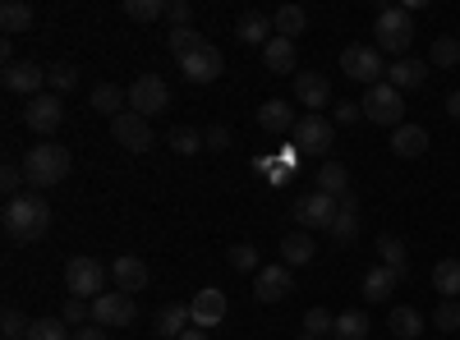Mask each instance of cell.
Instances as JSON below:
<instances>
[{"label": "cell", "mask_w": 460, "mask_h": 340, "mask_svg": "<svg viewBox=\"0 0 460 340\" xmlns=\"http://www.w3.org/2000/svg\"><path fill=\"white\" fill-rule=\"evenodd\" d=\"M47 231H51V203L42 194H23L5 203V235L14 244H37Z\"/></svg>", "instance_id": "obj_1"}, {"label": "cell", "mask_w": 460, "mask_h": 340, "mask_svg": "<svg viewBox=\"0 0 460 340\" xmlns=\"http://www.w3.org/2000/svg\"><path fill=\"white\" fill-rule=\"evenodd\" d=\"M410 42H414V14H410L405 5L377 10V19H373V47L387 51L392 60H405Z\"/></svg>", "instance_id": "obj_2"}, {"label": "cell", "mask_w": 460, "mask_h": 340, "mask_svg": "<svg viewBox=\"0 0 460 340\" xmlns=\"http://www.w3.org/2000/svg\"><path fill=\"white\" fill-rule=\"evenodd\" d=\"M69 166H74V157H69V147H60V143H37V147H28V157H23V175L37 188L65 184Z\"/></svg>", "instance_id": "obj_3"}, {"label": "cell", "mask_w": 460, "mask_h": 340, "mask_svg": "<svg viewBox=\"0 0 460 340\" xmlns=\"http://www.w3.org/2000/svg\"><path fill=\"white\" fill-rule=\"evenodd\" d=\"M359 110H364L373 125H382V129H401V125H405V92H396L387 79H382V83L364 88Z\"/></svg>", "instance_id": "obj_4"}, {"label": "cell", "mask_w": 460, "mask_h": 340, "mask_svg": "<svg viewBox=\"0 0 460 340\" xmlns=\"http://www.w3.org/2000/svg\"><path fill=\"white\" fill-rule=\"evenodd\" d=\"M65 290L74 299H102L106 294V272L97 257H69L65 262Z\"/></svg>", "instance_id": "obj_5"}, {"label": "cell", "mask_w": 460, "mask_h": 340, "mask_svg": "<svg viewBox=\"0 0 460 340\" xmlns=\"http://www.w3.org/2000/svg\"><path fill=\"white\" fill-rule=\"evenodd\" d=\"M341 74L345 79H355V83H364V88H373V83H382V51L377 47H359V42H350L341 51Z\"/></svg>", "instance_id": "obj_6"}, {"label": "cell", "mask_w": 460, "mask_h": 340, "mask_svg": "<svg viewBox=\"0 0 460 340\" xmlns=\"http://www.w3.org/2000/svg\"><path fill=\"white\" fill-rule=\"evenodd\" d=\"M341 216V203L332 194H323V188H314V194H304L295 203V221H299V231H332V221Z\"/></svg>", "instance_id": "obj_7"}, {"label": "cell", "mask_w": 460, "mask_h": 340, "mask_svg": "<svg viewBox=\"0 0 460 340\" xmlns=\"http://www.w3.org/2000/svg\"><path fill=\"white\" fill-rule=\"evenodd\" d=\"M171 106V88L166 79H157V74H138V79L129 83V110H138V116H157V110Z\"/></svg>", "instance_id": "obj_8"}, {"label": "cell", "mask_w": 460, "mask_h": 340, "mask_svg": "<svg viewBox=\"0 0 460 340\" xmlns=\"http://www.w3.org/2000/svg\"><path fill=\"white\" fill-rule=\"evenodd\" d=\"M290 134H295V153H327L332 138H336V125L327 116H309V110H304Z\"/></svg>", "instance_id": "obj_9"}, {"label": "cell", "mask_w": 460, "mask_h": 340, "mask_svg": "<svg viewBox=\"0 0 460 340\" xmlns=\"http://www.w3.org/2000/svg\"><path fill=\"white\" fill-rule=\"evenodd\" d=\"M60 120H65V101L56 97V92H42V97H32L28 101V110H23V125L32 129V134H56L60 129Z\"/></svg>", "instance_id": "obj_10"}, {"label": "cell", "mask_w": 460, "mask_h": 340, "mask_svg": "<svg viewBox=\"0 0 460 340\" xmlns=\"http://www.w3.org/2000/svg\"><path fill=\"white\" fill-rule=\"evenodd\" d=\"M134 318H138V309H134V294H125V290L93 299V322H97V327H129Z\"/></svg>", "instance_id": "obj_11"}, {"label": "cell", "mask_w": 460, "mask_h": 340, "mask_svg": "<svg viewBox=\"0 0 460 340\" xmlns=\"http://www.w3.org/2000/svg\"><path fill=\"white\" fill-rule=\"evenodd\" d=\"M111 138L120 147H129V153H147L152 147V125L138 116V110H125V116L111 120Z\"/></svg>", "instance_id": "obj_12"}, {"label": "cell", "mask_w": 460, "mask_h": 340, "mask_svg": "<svg viewBox=\"0 0 460 340\" xmlns=\"http://www.w3.org/2000/svg\"><path fill=\"white\" fill-rule=\"evenodd\" d=\"M295 290V276H290V267L286 262H272V267H258V276H253V294L262 299V304H281V299Z\"/></svg>", "instance_id": "obj_13"}, {"label": "cell", "mask_w": 460, "mask_h": 340, "mask_svg": "<svg viewBox=\"0 0 460 340\" xmlns=\"http://www.w3.org/2000/svg\"><path fill=\"white\" fill-rule=\"evenodd\" d=\"M221 65H226L221 51H217L212 42H203L194 56H184V60H180V74H184L189 83H212V79H221Z\"/></svg>", "instance_id": "obj_14"}, {"label": "cell", "mask_w": 460, "mask_h": 340, "mask_svg": "<svg viewBox=\"0 0 460 340\" xmlns=\"http://www.w3.org/2000/svg\"><path fill=\"white\" fill-rule=\"evenodd\" d=\"M42 83H47V69L32 65V60H19L5 69V92H19V97H42Z\"/></svg>", "instance_id": "obj_15"}, {"label": "cell", "mask_w": 460, "mask_h": 340, "mask_svg": "<svg viewBox=\"0 0 460 340\" xmlns=\"http://www.w3.org/2000/svg\"><path fill=\"white\" fill-rule=\"evenodd\" d=\"M226 290H217V285H208V290H199L194 299H189V313H194V327H203V331H212L221 318H226Z\"/></svg>", "instance_id": "obj_16"}, {"label": "cell", "mask_w": 460, "mask_h": 340, "mask_svg": "<svg viewBox=\"0 0 460 340\" xmlns=\"http://www.w3.org/2000/svg\"><path fill=\"white\" fill-rule=\"evenodd\" d=\"M295 101L309 106V116H323V106H332V83L323 74H295Z\"/></svg>", "instance_id": "obj_17"}, {"label": "cell", "mask_w": 460, "mask_h": 340, "mask_svg": "<svg viewBox=\"0 0 460 340\" xmlns=\"http://www.w3.org/2000/svg\"><path fill=\"white\" fill-rule=\"evenodd\" d=\"M111 281L120 285L125 294H138V290H147V262L143 257H134V253H125V257H115L111 262Z\"/></svg>", "instance_id": "obj_18"}, {"label": "cell", "mask_w": 460, "mask_h": 340, "mask_svg": "<svg viewBox=\"0 0 460 340\" xmlns=\"http://www.w3.org/2000/svg\"><path fill=\"white\" fill-rule=\"evenodd\" d=\"M424 79H429V65L424 60H392L387 65V83L396 88V92H414V88H424Z\"/></svg>", "instance_id": "obj_19"}, {"label": "cell", "mask_w": 460, "mask_h": 340, "mask_svg": "<svg viewBox=\"0 0 460 340\" xmlns=\"http://www.w3.org/2000/svg\"><path fill=\"white\" fill-rule=\"evenodd\" d=\"M392 153L405 157V161L424 157V153H429V129H424V125H401V129H392Z\"/></svg>", "instance_id": "obj_20"}, {"label": "cell", "mask_w": 460, "mask_h": 340, "mask_svg": "<svg viewBox=\"0 0 460 340\" xmlns=\"http://www.w3.org/2000/svg\"><path fill=\"white\" fill-rule=\"evenodd\" d=\"M281 257H286V267H309V262L318 257V244L309 231H290L281 235Z\"/></svg>", "instance_id": "obj_21"}, {"label": "cell", "mask_w": 460, "mask_h": 340, "mask_svg": "<svg viewBox=\"0 0 460 340\" xmlns=\"http://www.w3.org/2000/svg\"><path fill=\"white\" fill-rule=\"evenodd\" d=\"M235 37H240L244 47H267L277 32H272V19H267V14L249 10V14H240V23H235Z\"/></svg>", "instance_id": "obj_22"}, {"label": "cell", "mask_w": 460, "mask_h": 340, "mask_svg": "<svg viewBox=\"0 0 460 340\" xmlns=\"http://www.w3.org/2000/svg\"><path fill=\"white\" fill-rule=\"evenodd\" d=\"M258 125H262L267 134H286V129L299 125V116H295V110H290L281 97H272V101H262V106H258Z\"/></svg>", "instance_id": "obj_23"}, {"label": "cell", "mask_w": 460, "mask_h": 340, "mask_svg": "<svg viewBox=\"0 0 460 340\" xmlns=\"http://www.w3.org/2000/svg\"><path fill=\"white\" fill-rule=\"evenodd\" d=\"M387 327H392V336L396 340H419V336H424V313H419V309H410V304H396L392 313H387Z\"/></svg>", "instance_id": "obj_24"}, {"label": "cell", "mask_w": 460, "mask_h": 340, "mask_svg": "<svg viewBox=\"0 0 460 340\" xmlns=\"http://www.w3.org/2000/svg\"><path fill=\"white\" fill-rule=\"evenodd\" d=\"M396 272L392 267H368L364 272V299H368V304H387V299L396 294Z\"/></svg>", "instance_id": "obj_25"}, {"label": "cell", "mask_w": 460, "mask_h": 340, "mask_svg": "<svg viewBox=\"0 0 460 340\" xmlns=\"http://www.w3.org/2000/svg\"><path fill=\"white\" fill-rule=\"evenodd\" d=\"M189 327H194V313H189V304H166V309H157V336L180 340Z\"/></svg>", "instance_id": "obj_26"}, {"label": "cell", "mask_w": 460, "mask_h": 340, "mask_svg": "<svg viewBox=\"0 0 460 340\" xmlns=\"http://www.w3.org/2000/svg\"><path fill=\"white\" fill-rule=\"evenodd\" d=\"M295 42H290V37H272V42H267L262 47V65L267 69H272V74H295Z\"/></svg>", "instance_id": "obj_27"}, {"label": "cell", "mask_w": 460, "mask_h": 340, "mask_svg": "<svg viewBox=\"0 0 460 340\" xmlns=\"http://www.w3.org/2000/svg\"><path fill=\"white\" fill-rule=\"evenodd\" d=\"M272 28H277V37H290V42H295V37L309 28V10H304V5H281L272 14Z\"/></svg>", "instance_id": "obj_28"}, {"label": "cell", "mask_w": 460, "mask_h": 340, "mask_svg": "<svg viewBox=\"0 0 460 340\" xmlns=\"http://www.w3.org/2000/svg\"><path fill=\"white\" fill-rule=\"evenodd\" d=\"M433 290L442 299H460V257H442L433 267Z\"/></svg>", "instance_id": "obj_29"}, {"label": "cell", "mask_w": 460, "mask_h": 340, "mask_svg": "<svg viewBox=\"0 0 460 340\" xmlns=\"http://www.w3.org/2000/svg\"><path fill=\"white\" fill-rule=\"evenodd\" d=\"M125 101H129V92H120L115 83H97L93 88V110H102V116H125Z\"/></svg>", "instance_id": "obj_30"}, {"label": "cell", "mask_w": 460, "mask_h": 340, "mask_svg": "<svg viewBox=\"0 0 460 340\" xmlns=\"http://www.w3.org/2000/svg\"><path fill=\"white\" fill-rule=\"evenodd\" d=\"M368 331H373V327H368V318H364L359 309L341 313V318H336V327H332V336H336V340H368Z\"/></svg>", "instance_id": "obj_31"}, {"label": "cell", "mask_w": 460, "mask_h": 340, "mask_svg": "<svg viewBox=\"0 0 460 340\" xmlns=\"http://www.w3.org/2000/svg\"><path fill=\"white\" fill-rule=\"evenodd\" d=\"M0 28H5L10 37L32 28V5H23V0H5V5H0Z\"/></svg>", "instance_id": "obj_32"}, {"label": "cell", "mask_w": 460, "mask_h": 340, "mask_svg": "<svg viewBox=\"0 0 460 340\" xmlns=\"http://www.w3.org/2000/svg\"><path fill=\"white\" fill-rule=\"evenodd\" d=\"M318 188H323V194H332V198H341L345 188H350V170H345L341 161H323V170H318Z\"/></svg>", "instance_id": "obj_33"}, {"label": "cell", "mask_w": 460, "mask_h": 340, "mask_svg": "<svg viewBox=\"0 0 460 340\" xmlns=\"http://www.w3.org/2000/svg\"><path fill=\"white\" fill-rule=\"evenodd\" d=\"M377 257H382V267H392L396 276H405V244L396 240V235H377Z\"/></svg>", "instance_id": "obj_34"}, {"label": "cell", "mask_w": 460, "mask_h": 340, "mask_svg": "<svg viewBox=\"0 0 460 340\" xmlns=\"http://www.w3.org/2000/svg\"><path fill=\"white\" fill-rule=\"evenodd\" d=\"M166 47H171V56H175V60H184V56H194V51L203 47V32H194V28H171Z\"/></svg>", "instance_id": "obj_35"}, {"label": "cell", "mask_w": 460, "mask_h": 340, "mask_svg": "<svg viewBox=\"0 0 460 340\" xmlns=\"http://www.w3.org/2000/svg\"><path fill=\"white\" fill-rule=\"evenodd\" d=\"M429 60H433L438 69H456V65H460V37H438L433 51H429Z\"/></svg>", "instance_id": "obj_36"}, {"label": "cell", "mask_w": 460, "mask_h": 340, "mask_svg": "<svg viewBox=\"0 0 460 340\" xmlns=\"http://www.w3.org/2000/svg\"><path fill=\"white\" fill-rule=\"evenodd\" d=\"M28 340H74V331H65V318H37L28 327Z\"/></svg>", "instance_id": "obj_37"}, {"label": "cell", "mask_w": 460, "mask_h": 340, "mask_svg": "<svg viewBox=\"0 0 460 340\" xmlns=\"http://www.w3.org/2000/svg\"><path fill=\"white\" fill-rule=\"evenodd\" d=\"M125 14L134 23H152V19H166V0H125Z\"/></svg>", "instance_id": "obj_38"}, {"label": "cell", "mask_w": 460, "mask_h": 340, "mask_svg": "<svg viewBox=\"0 0 460 340\" xmlns=\"http://www.w3.org/2000/svg\"><path fill=\"white\" fill-rule=\"evenodd\" d=\"M336 244H355L359 240V212H341L336 221H332V231H327Z\"/></svg>", "instance_id": "obj_39"}, {"label": "cell", "mask_w": 460, "mask_h": 340, "mask_svg": "<svg viewBox=\"0 0 460 340\" xmlns=\"http://www.w3.org/2000/svg\"><path fill=\"white\" fill-rule=\"evenodd\" d=\"M171 147H175L180 157H194V153H203L208 143H203L199 129H189V125H184V129H171Z\"/></svg>", "instance_id": "obj_40"}, {"label": "cell", "mask_w": 460, "mask_h": 340, "mask_svg": "<svg viewBox=\"0 0 460 340\" xmlns=\"http://www.w3.org/2000/svg\"><path fill=\"white\" fill-rule=\"evenodd\" d=\"M74 83H79V69H74V65H65V60H60V65H51V69H47V88H51L56 97H60V92H69Z\"/></svg>", "instance_id": "obj_41"}, {"label": "cell", "mask_w": 460, "mask_h": 340, "mask_svg": "<svg viewBox=\"0 0 460 340\" xmlns=\"http://www.w3.org/2000/svg\"><path fill=\"white\" fill-rule=\"evenodd\" d=\"M226 262H230L240 276H249V272L258 276V248H253V244H235V248L226 253Z\"/></svg>", "instance_id": "obj_42"}, {"label": "cell", "mask_w": 460, "mask_h": 340, "mask_svg": "<svg viewBox=\"0 0 460 340\" xmlns=\"http://www.w3.org/2000/svg\"><path fill=\"white\" fill-rule=\"evenodd\" d=\"M433 327L438 331H460V299H442L433 309Z\"/></svg>", "instance_id": "obj_43"}, {"label": "cell", "mask_w": 460, "mask_h": 340, "mask_svg": "<svg viewBox=\"0 0 460 340\" xmlns=\"http://www.w3.org/2000/svg\"><path fill=\"white\" fill-rule=\"evenodd\" d=\"M60 318H65V327H74V331H79V327H88V318H93V304H88V299H74V294H69Z\"/></svg>", "instance_id": "obj_44"}, {"label": "cell", "mask_w": 460, "mask_h": 340, "mask_svg": "<svg viewBox=\"0 0 460 340\" xmlns=\"http://www.w3.org/2000/svg\"><path fill=\"white\" fill-rule=\"evenodd\" d=\"M23 166H14V161H5V170H0V188H5V198L14 203V198H23Z\"/></svg>", "instance_id": "obj_45"}, {"label": "cell", "mask_w": 460, "mask_h": 340, "mask_svg": "<svg viewBox=\"0 0 460 340\" xmlns=\"http://www.w3.org/2000/svg\"><path fill=\"white\" fill-rule=\"evenodd\" d=\"M332 327H336V318L327 313V309H309V313H304V331H309V336H332Z\"/></svg>", "instance_id": "obj_46"}, {"label": "cell", "mask_w": 460, "mask_h": 340, "mask_svg": "<svg viewBox=\"0 0 460 340\" xmlns=\"http://www.w3.org/2000/svg\"><path fill=\"white\" fill-rule=\"evenodd\" d=\"M28 318L19 309H5V318H0V331H5V340H28Z\"/></svg>", "instance_id": "obj_47"}, {"label": "cell", "mask_w": 460, "mask_h": 340, "mask_svg": "<svg viewBox=\"0 0 460 340\" xmlns=\"http://www.w3.org/2000/svg\"><path fill=\"white\" fill-rule=\"evenodd\" d=\"M189 19H194V5H189V0H166V23L171 28H189Z\"/></svg>", "instance_id": "obj_48"}, {"label": "cell", "mask_w": 460, "mask_h": 340, "mask_svg": "<svg viewBox=\"0 0 460 340\" xmlns=\"http://www.w3.org/2000/svg\"><path fill=\"white\" fill-rule=\"evenodd\" d=\"M359 116H364L359 101H336V106H332V125H355Z\"/></svg>", "instance_id": "obj_49"}, {"label": "cell", "mask_w": 460, "mask_h": 340, "mask_svg": "<svg viewBox=\"0 0 460 340\" xmlns=\"http://www.w3.org/2000/svg\"><path fill=\"white\" fill-rule=\"evenodd\" d=\"M203 143L212 147V153H226V147H230V129H226V125H212V129L203 134Z\"/></svg>", "instance_id": "obj_50"}, {"label": "cell", "mask_w": 460, "mask_h": 340, "mask_svg": "<svg viewBox=\"0 0 460 340\" xmlns=\"http://www.w3.org/2000/svg\"><path fill=\"white\" fill-rule=\"evenodd\" d=\"M74 340H106V327L88 322V327H79V331H74Z\"/></svg>", "instance_id": "obj_51"}, {"label": "cell", "mask_w": 460, "mask_h": 340, "mask_svg": "<svg viewBox=\"0 0 460 340\" xmlns=\"http://www.w3.org/2000/svg\"><path fill=\"white\" fill-rule=\"evenodd\" d=\"M336 203H341V212H359V194H355V188H345Z\"/></svg>", "instance_id": "obj_52"}, {"label": "cell", "mask_w": 460, "mask_h": 340, "mask_svg": "<svg viewBox=\"0 0 460 340\" xmlns=\"http://www.w3.org/2000/svg\"><path fill=\"white\" fill-rule=\"evenodd\" d=\"M0 60H5V69H10V65H19V60H14V47H10V37L0 42Z\"/></svg>", "instance_id": "obj_53"}, {"label": "cell", "mask_w": 460, "mask_h": 340, "mask_svg": "<svg viewBox=\"0 0 460 340\" xmlns=\"http://www.w3.org/2000/svg\"><path fill=\"white\" fill-rule=\"evenodd\" d=\"M447 116H451V120H460V92H451V97H447Z\"/></svg>", "instance_id": "obj_54"}, {"label": "cell", "mask_w": 460, "mask_h": 340, "mask_svg": "<svg viewBox=\"0 0 460 340\" xmlns=\"http://www.w3.org/2000/svg\"><path fill=\"white\" fill-rule=\"evenodd\" d=\"M180 340H212V331H203V327H189Z\"/></svg>", "instance_id": "obj_55"}, {"label": "cell", "mask_w": 460, "mask_h": 340, "mask_svg": "<svg viewBox=\"0 0 460 340\" xmlns=\"http://www.w3.org/2000/svg\"><path fill=\"white\" fill-rule=\"evenodd\" d=\"M295 340H318V336H309V331H299V336H295Z\"/></svg>", "instance_id": "obj_56"}]
</instances>
